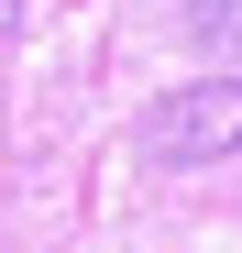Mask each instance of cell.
<instances>
[{"mask_svg": "<svg viewBox=\"0 0 242 253\" xmlns=\"http://www.w3.org/2000/svg\"><path fill=\"white\" fill-rule=\"evenodd\" d=\"M242 143V77H187L143 110V165H220Z\"/></svg>", "mask_w": 242, "mask_h": 253, "instance_id": "1", "label": "cell"}, {"mask_svg": "<svg viewBox=\"0 0 242 253\" xmlns=\"http://www.w3.org/2000/svg\"><path fill=\"white\" fill-rule=\"evenodd\" d=\"M187 33L220 44V55H242V0H187Z\"/></svg>", "mask_w": 242, "mask_h": 253, "instance_id": "2", "label": "cell"}, {"mask_svg": "<svg viewBox=\"0 0 242 253\" xmlns=\"http://www.w3.org/2000/svg\"><path fill=\"white\" fill-rule=\"evenodd\" d=\"M11 11H22V0H0V33H11Z\"/></svg>", "mask_w": 242, "mask_h": 253, "instance_id": "3", "label": "cell"}]
</instances>
